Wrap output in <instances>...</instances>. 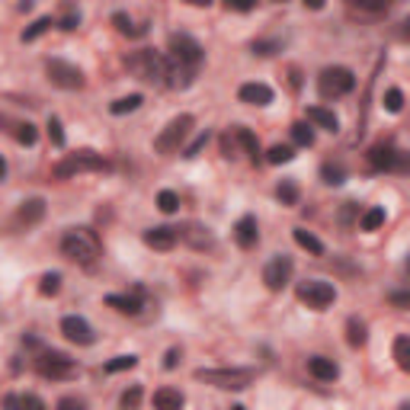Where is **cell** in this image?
I'll use <instances>...</instances> for the list:
<instances>
[{
  "instance_id": "f546056e",
  "label": "cell",
  "mask_w": 410,
  "mask_h": 410,
  "mask_svg": "<svg viewBox=\"0 0 410 410\" xmlns=\"http://www.w3.org/2000/svg\"><path fill=\"white\" fill-rule=\"evenodd\" d=\"M145 99H141V93H132V97H122V99H115L113 106H109V113L113 115H125V113H135L138 106H141Z\"/></svg>"
},
{
  "instance_id": "30bf717a",
  "label": "cell",
  "mask_w": 410,
  "mask_h": 410,
  "mask_svg": "<svg viewBox=\"0 0 410 410\" xmlns=\"http://www.w3.org/2000/svg\"><path fill=\"white\" fill-rule=\"evenodd\" d=\"M170 58L186 64V68H199L205 58L202 45L192 36H170Z\"/></svg>"
},
{
  "instance_id": "9a60e30c",
  "label": "cell",
  "mask_w": 410,
  "mask_h": 410,
  "mask_svg": "<svg viewBox=\"0 0 410 410\" xmlns=\"http://www.w3.org/2000/svg\"><path fill=\"white\" fill-rule=\"evenodd\" d=\"M176 241H186L190 247H196V250H205V247H212L215 237L208 228H202V225H183V228H176Z\"/></svg>"
},
{
  "instance_id": "277c9868",
  "label": "cell",
  "mask_w": 410,
  "mask_h": 410,
  "mask_svg": "<svg viewBox=\"0 0 410 410\" xmlns=\"http://www.w3.org/2000/svg\"><path fill=\"white\" fill-rule=\"evenodd\" d=\"M106 157L97 151H77V154H68V157H61L55 164L52 176L58 180H68V176H77V174H97V170H106Z\"/></svg>"
},
{
  "instance_id": "f35d334b",
  "label": "cell",
  "mask_w": 410,
  "mask_h": 410,
  "mask_svg": "<svg viewBox=\"0 0 410 410\" xmlns=\"http://www.w3.org/2000/svg\"><path fill=\"white\" fill-rule=\"evenodd\" d=\"M292 157H295V151H292L289 145H273V148H269V154H266V160H269V164H289Z\"/></svg>"
},
{
  "instance_id": "ac0fdd59",
  "label": "cell",
  "mask_w": 410,
  "mask_h": 410,
  "mask_svg": "<svg viewBox=\"0 0 410 410\" xmlns=\"http://www.w3.org/2000/svg\"><path fill=\"white\" fill-rule=\"evenodd\" d=\"M237 97H241V103H247V106H269V103H273V90L266 84H243L241 90H237Z\"/></svg>"
},
{
  "instance_id": "ab89813d",
  "label": "cell",
  "mask_w": 410,
  "mask_h": 410,
  "mask_svg": "<svg viewBox=\"0 0 410 410\" xmlns=\"http://www.w3.org/2000/svg\"><path fill=\"white\" fill-rule=\"evenodd\" d=\"M38 292H42V295H58V292H61V273H45V276H42Z\"/></svg>"
},
{
  "instance_id": "7bdbcfd3",
  "label": "cell",
  "mask_w": 410,
  "mask_h": 410,
  "mask_svg": "<svg viewBox=\"0 0 410 410\" xmlns=\"http://www.w3.org/2000/svg\"><path fill=\"white\" fill-rule=\"evenodd\" d=\"M279 42H273V38H257L253 42V55H263V58H269V55H276L279 52Z\"/></svg>"
},
{
  "instance_id": "9c48e42d",
  "label": "cell",
  "mask_w": 410,
  "mask_h": 410,
  "mask_svg": "<svg viewBox=\"0 0 410 410\" xmlns=\"http://www.w3.org/2000/svg\"><path fill=\"white\" fill-rule=\"evenodd\" d=\"M45 74L55 87H61V90H80V87H84V71L77 68V64H71V61L52 58L45 64Z\"/></svg>"
},
{
  "instance_id": "3957f363",
  "label": "cell",
  "mask_w": 410,
  "mask_h": 410,
  "mask_svg": "<svg viewBox=\"0 0 410 410\" xmlns=\"http://www.w3.org/2000/svg\"><path fill=\"white\" fill-rule=\"evenodd\" d=\"M257 379L253 369H196V381H205L221 391H243Z\"/></svg>"
},
{
  "instance_id": "1f68e13d",
  "label": "cell",
  "mask_w": 410,
  "mask_h": 410,
  "mask_svg": "<svg viewBox=\"0 0 410 410\" xmlns=\"http://www.w3.org/2000/svg\"><path fill=\"white\" fill-rule=\"evenodd\" d=\"M276 199H279L282 205H298V186H295V180H282L279 186H276Z\"/></svg>"
},
{
  "instance_id": "b9f144b4",
  "label": "cell",
  "mask_w": 410,
  "mask_h": 410,
  "mask_svg": "<svg viewBox=\"0 0 410 410\" xmlns=\"http://www.w3.org/2000/svg\"><path fill=\"white\" fill-rule=\"evenodd\" d=\"M385 109L388 113H401L404 109V93L397 90V87H391V90L385 93Z\"/></svg>"
},
{
  "instance_id": "9f6ffc18",
  "label": "cell",
  "mask_w": 410,
  "mask_h": 410,
  "mask_svg": "<svg viewBox=\"0 0 410 410\" xmlns=\"http://www.w3.org/2000/svg\"><path fill=\"white\" fill-rule=\"evenodd\" d=\"M7 176V160H3V154H0V180Z\"/></svg>"
},
{
  "instance_id": "4316f807",
  "label": "cell",
  "mask_w": 410,
  "mask_h": 410,
  "mask_svg": "<svg viewBox=\"0 0 410 410\" xmlns=\"http://www.w3.org/2000/svg\"><path fill=\"white\" fill-rule=\"evenodd\" d=\"M395 362L401 372H410V337L407 334H401L395 340Z\"/></svg>"
},
{
  "instance_id": "681fc988",
  "label": "cell",
  "mask_w": 410,
  "mask_h": 410,
  "mask_svg": "<svg viewBox=\"0 0 410 410\" xmlns=\"http://www.w3.org/2000/svg\"><path fill=\"white\" fill-rule=\"evenodd\" d=\"M77 23H80V16H77V13H68V16H64V20H61V29H77Z\"/></svg>"
},
{
  "instance_id": "5b68a950",
  "label": "cell",
  "mask_w": 410,
  "mask_h": 410,
  "mask_svg": "<svg viewBox=\"0 0 410 410\" xmlns=\"http://www.w3.org/2000/svg\"><path fill=\"white\" fill-rule=\"evenodd\" d=\"M192 125H196V119H192L190 113L174 115V119L164 125V132L154 138V151L157 154H176L180 151V145L186 141V135L192 132Z\"/></svg>"
},
{
  "instance_id": "f907efd6",
  "label": "cell",
  "mask_w": 410,
  "mask_h": 410,
  "mask_svg": "<svg viewBox=\"0 0 410 410\" xmlns=\"http://www.w3.org/2000/svg\"><path fill=\"white\" fill-rule=\"evenodd\" d=\"M58 407H84V401L80 397H61Z\"/></svg>"
},
{
  "instance_id": "d6986e66",
  "label": "cell",
  "mask_w": 410,
  "mask_h": 410,
  "mask_svg": "<svg viewBox=\"0 0 410 410\" xmlns=\"http://www.w3.org/2000/svg\"><path fill=\"white\" fill-rule=\"evenodd\" d=\"M45 218V199H26L23 205H20V212H16V225H38V221Z\"/></svg>"
},
{
  "instance_id": "836d02e7",
  "label": "cell",
  "mask_w": 410,
  "mask_h": 410,
  "mask_svg": "<svg viewBox=\"0 0 410 410\" xmlns=\"http://www.w3.org/2000/svg\"><path fill=\"white\" fill-rule=\"evenodd\" d=\"M135 365H138V359H135V356H115V359H109V362L103 365V372H106V375L129 372V369H135Z\"/></svg>"
},
{
  "instance_id": "603a6c76",
  "label": "cell",
  "mask_w": 410,
  "mask_h": 410,
  "mask_svg": "<svg viewBox=\"0 0 410 410\" xmlns=\"http://www.w3.org/2000/svg\"><path fill=\"white\" fill-rule=\"evenodd\" d=\"M183 391H176V388H160V391H154V407L157 410H180L183 407Z\"/></svg>"
},
{
  "instance_id": "4fadbf2b",
  "label": "cell",
  "mask_w": 410,
  "mask_h": 410,
  "mask_svg": "<svg viewBox=\"0 0 410 410\" xmlns=\"http://www.w3.org/2000/svg\"><path fill=\"white\" fill-rule=\"evenodd\" d=\"M61 334L68 337L71 343H77V346H90L97 337H93V327L87 324L84 318H77V314H68V318L61 320Z\"/></svg>"
},
{
  "instance_id": "816d5d0a",
  "label": "cell",
  "mask_w": 410,
  "mask_h": 410,
  "mask_svg": "<svg viewBox=\"0 0 410 410\" xmlns=\"http://www.w3.org/2000/svg\"><path fill=\"white\" fill-rule=\"evenodd\" d=\"M391 302H395L397 308H407V304H410V295H407V292H397V295H391Z\"/></svg>"
},
{
  "instance_id": "ba28073f",
  "label": "cell",
  "mask_w": 410,
  "mask_h": 410,
  "mask_svg": "<svg viewBox=\"0 0 410 410\" xmlns=\"http://www.w3.org/2000/svg\"><path fill=\"white\" fill-rule=\"evenodd\" d=\"M298 302H304L308 308H314V311H324V308H330L337 298V289L330 285V282H320V279H308L302 282L295 289Z\"/></svg>"
},
{
  "instance_id": "cb8c5ba5",
  "label": "cell",
  "mask_w": 410,
  "mask_h": 410,
  "mask_svg": "<svg viewBox=\"0 0 410 410\" xmlns=\"http://www.w3.org/2000/svg\"><path fill=\"white\" fill-rule=\"evenodd\" d=\"M113 26L122 32V36H129V38H138V36H145V32H148V26L145 23H135L129 13H115L113 16Z\"/></svg>"
},
{
  "instance_id": "60d3db41",
  "label": "cell",
  "mask_w": 410,
  "mask_h": 410,
  "mask_svg": "<svg viewBox=\"0 0 410 410\" xmlns=\"http://www.w3.org/2000/svg\"><path fill=\"white\" fill-rule=\"evenodd\" d=\"M320 176H324V183H327V186H340V183L346 180L343 167H334V164H324V167H320Z\"/></svg>"
},
{
  "instance_id": "83f0119b",
  "label": "cell",
  "mask_w": 410,
  "mask_h": 410,
  "mask_svg": "<svg viewBox=\"0 0 410 410\" xmlns=\"http://www.w3.org/2000/svg\"><path fill=\"white\" fill-rule=\"evenodd\" d=\"M234 138H237V145H243V151L250 154L253 160L260 157V141H257V135H253L250 129H241V125H237V129H234Z\"/></svg>"
},
{
  "instance_id": "52a82bcc",
  "label": "cell",
  "mask_w": 410,
  "mask_h": 410,
  "mask_svg": "<svg viewBox=\"0 0 410 410\" xmlns=\"http://www.w3.org/2000/svg\"><path fill=\"white\" fill-rule=\"evenodd\" d=\"M353 87H356V74L350 68H324L318 77V93L324 99L346 97V93H353Z\"/></svg>"
},
{
  "instance_id": "f6af8a7d",
  "label": "cell",
  "mask_w": 410,
  "mask_h": 410,
  "mask_svg": "<svg viewBox=\"0 0 410 410\" xmlns=\"http://www.w3.org/2000/svg\"><path fill=\"white\" fill-rule=\"evenodd\" d=\"M119 404H122V407H138V404H141V388H138V385H132L129 391H122Z\"/></svg>"
},
{
  "instance_id": "4dcf8cb0",
  "label": "cell",
  "mask_w": 410,
  "mask_h": 410,
  "mask_svg": "<svg viewBox=\"0 0 410 410\" xmlns=\"http://www.w3.org/2000/svg\"><path fill=\"white\" fill-rule=\"evenodd\" d=\"M381 225H385V208H379V205H375V208H369V212L359 218V228H362V231H379Z\"/></svg>"
},
{
  "instance_id": "8992f818",
  "label": "cell",
  "mask_w": 410,
  "mask_h": 410,
  "mask_svg": "<svg viewBox=\"0 0 410 410\" xmlns=\"http://www.w3.org/2000/svg\"><path fill=\"white\" fill-rule=\"evenodd\" d=\"M36 369H38L42 379H52V381H64V379H74L77 375V362L68 356V353H58V350L38 353Z\"/></svg>"
},
{
  "instance_id": "f5cc1de1",
  "label": "cell",
  "mask_w": 410,
  "mask_h": 410,
  "mask_svg": "<svg viewBox=\"0 0 410 410\" xmlns=\"http://www.w3.org/2000/svg\"><path fill=\"white\" fill-rule=\"evenodd\" d=\"M176 359H180V350H170L167 359H164V369H176Z\"/></svg>"
},
{
  "instance_id": "bcb514c9",
  "label": "cell",
  "mask_w": 410,
  "mask_h": 410,
  "mask_svg": "<svg viewBox=\"0 0 410 410\" xmlns=\"http://www.w3.org/2000/svg\"><path fill=\"white\" fill-rule=\"evenodd\" d=\"M205 145H208V132H205V135H199V138H196V141H192V145H190V148H186V151H183V157H196V154H199V151H202V148H205Z\"/></svg>"
},
{
  "instance_id": "d590c367",
  "label": "cell",
  "mask_w": 410,
  "mask_h": 410,
  "mask_svg": "<svg viewBox=\"0 0 410 410\" xmlns=\"http://www.w3.org/2000/svg\"><path fill=\"white\" fill-rule=\"evenodd\" d=\"M346 3L362 10V13H385V10L391 7V0H346Z\"/></svg>"
},
{
  "instance_id": "7402d4cb",
  "label": "cell",
  "mask_w": 410,
  "mask_h": 410,
  "mask_svg": "<svg viewBox=\"0 0 410 410\" xmlns=\"http://www.w3.org/2000/svg\"><path fill=\"white\" fill-rule=\"evenodd\" d=\"M106 304L115 308L119 314H129V318L141 314V298L138 295H106Z\"/></svg>"
},
{
  "instance_id": "6da1fadb",
  "label": "cell",
  "mask_w": 410,
  "mask_h": 410,
  "mask_svg": "<svg viewBox=\"0 0 410 410\" xmlns=\"http://www.w3.org/2000/svg\"><path fill=\"white\" fill-rule=\"evenodd\" d=\"M61 253L80 266H90L99 257V237L90 228H68L61 237Z\"/></svg>"
},
{
  "instance_id": "ee69618b",
  "label": "cell",
  "mask_w": 410,
  "mask_h": 410,
  "mask_svg": "<svg viewBox=\"0 0 410 410\" xmlns=\"http://www.w3.org/2000/svg\"><path fill=\"white\" fill-rule=\"evenodd\" d=\"M48 138H52L55 148H64V129H61V119H48Z\"/></svg>"
},
{
  "instance_id": "8d00e7d4",
  "label": "cell",
  "mask_w": 410,
  "mask_h": 410,
  "mask_svg": "<svg viewBox=\"0 0 410 410\" xmlns=\"http://www.w3.org/2000/svg\"><path fill=\"white\" fill-rule=\"evenodd\" d=\"M3 404H7V407H36V410L45 407V401H42V397H36V395H23V397L7 395V397H3Z\"/></svg>"
},
{
  "instance_id": "e0dca14e",
  "label": "cell",
  "mask_w": 410,
  "mask_h": 410,
  "mask_svg": "<svg viewBox=\"0 0 410 410\" xmlns=\"http://www.w3.org/2000/svg\"><path fill=\"white\" fill-rule=\"evenodd\" d=\"M145 243L154 247V250H174L176 247V228H167V225H160V228H148L145 231Z\"/></svg>"
},
{
  "instance_id": "6f0895ef",
  "label": "cell",
  "mask_w": 410,
  "mask_h": 410,
  "mask_svg": "<svg viewBox=\"0 0 410 410\" xmlns=\"http://www.w3.org/2000/svg\"><path fill=\"white\" fill-rule=\"evenodd\" d=\"M279 3H282V0H279Z\"/></svg>"
},
{
  "instance_id": "f1b7e54d",
  "label": "cell",
  "mask_w": 410,
  "mask_h": 410,
  "mask_svg": "<svg viewBox=\"0 0 410 410\" xmlns=\"http://www.w3.org/2000/svg\"><path fill=\"white\" fill-rule=\"evenodd\" d=\"M292 141H295L298 148H311L314 145V125H308V122H295V125H292Z\"/></svg>"
},
{
  "instance_id": "11a10c76",
  "label": "cell",
  "mask_w": 410,
  "mask_h": 410,
  "mask_svg": "<svg viewBox=\"0 0 410 410\" xmlns=\"http://www.w3.org/2000/svg\"><path fill=\"white\" fill-rule=\"evenodd\" d=\"M183 3H190V7H208L212 0H183Z\"/></svg>"
},
{
  "instance_id": "2e32d148",
  "label": "cell",
  "mask_w": 410,
  "mask_h": 410,
  "mask_svg": "<svg viewBox=\"0 0 410 410\" xmlns=\"http://www.w3.org/2000/svg\"><path fill=\"white\" fill-rule=\"evenodd\" d=\"M234 241H237V247H241V250H250V247H257L260 228H257V218H253V215H243V218L234 225Z\"/></svg>"
},
{
  "instance_id": "e575fe53",
  "label": "cell",
  "mask_w": 410,
  "mask_h": 410,
  "mask_svg": "<svg viewBox=\"0 0 410 410\" xmlns=\"http://www.w3.org/2000/svg\"><path fill=\"white\" fill-rule=\"evenodd\" d=\"M157 208H160L164 215H174L176 208H180V196H176L174 190H160V192H157Z\"/></svg>"
},
{
  "instance_id": "c3c4849f",
  "label": "cell",
  "mask_w": 410,
  "mask_h": 410,
  "mask_svg": "<svg viewBox=\"0 0 410 410\" xmlns=\"http://www.w3.org/2000/svg\"><path fill=\"white\" fill-rule=\"evenodd\" d=\"M221 151H225V157H234V154H237V138L234 135L221 138Z\"/></svg>"
},
{
  "instance_id": "8fae6325",
  "label": "cell",
  "mask_w": 410,
  "mask_h": 410,
  "mask_svg": "<svg viewBox=\"0 0 410 410\" xmlns=\"http://www.w3.org/2000/svg\"><path fill=\"white\" fill-rule=\"evenodd\" d=\"M292 260L289 257H273L269 263L263 266V282H266V289L269 292H282L285 285L292 282Z\"/></svg>"
},
{
  "instance_id": "d6a6232c",
  "label": "cell",
  "mask_w": 410,
  "mask_h": 410,
  "mask_svg": "<svg viewBox=\"0 0 410 410\" xmlns=\"http://www.w3.org/2000/svg\"><path fill=\"white\" fill-rule=\"evenodd\" d=\"M52 26H55V23H52V16H38L36 23L29 26V29H23V42H36V38H38V36H45Z\"/></svg>"
},
{
  "instance_id": "7a4b0ae2",
  "label": "cell",
  "mask_w": 410,
  "mask_h": 410,
  "mask_svg": "<svg viewBox=\"0 0 410 410\" xmlns=\"http://www.w3.org/2000/svg\"><path fill=\"white\" fill-rule=\"evenodd\" d=\"M125 68L138 80H145V84H164V77H167V58L160 52H154V48H138V52L125 55Z\"/></svg>"
},
{
  "instance_id": "7c38bea8",
  "label": "cell",
  "mask_w": 410,
  "mask_h": 410,
  "mask_svg": "<svg viewBox=\"0 0 410 410\" xmlns=\"http://www.w3.org/2000/svg\"><path fill=\"white\" fill-rule=\"evenodd\" d=\"M369 164L375 170H407V154L397 151L395 145H375L369 151Z\"/></svg>"
},
{
  "instance_id": "7dc6e473",
  "label": "cell",
  "mask_w": 410,
  "mask_h": 410,
  "mask_svg": "<svg viewBox=\"0 0 410 410\" xmlns=\"http://www.w3.org/2000/svg\"><path fill=\"white\" fill-rule=\"evenodd\" d=\"M225 7H228V10H237V13H247V10L257 7V0H225Z\"/></svg>"
},
{
  "instance_id": "d4e9b609",
  "label": "cell",
  "mask_w": 410,
  "mask_h": 410,
  "mask_svg": "<svg viewBox=\"0 0 410 410\" xmlns=\"http://www.w3.org/2000/svg\"><path fill=\"white\" fill-rule=\"evenodd\" d=\"M365 340H369V327H365V320H359V318L346 320V343H350L353 350L365 346Z\"/></svg>"
},
{
  "instance_id": "484cf974",
  "label": "cell",
  "mask_w": 410,
  "mask_h": 410,
  "mask_svg": "<svg viewBox=\"0 0 410 410\" xmlns=\"http://www.w3.org/2000/svg\"><path fill=\"white\" fill-rule=\"evenodd\" d=\"M295 243L302 247V250L311 253V257H320V253H324V243H320L311 231H304V228H295Z\"/></svg>"
},
{
  "instance_id": "44dd1931",
  "label": "cell",
  "mask_w": 410,
  "mask_h": 410,
  "mask_svg": "<svg viewBox=\"0 0 410 410\" xmlns=\"http://www.w3.org/2000/svg\"><path fill=\"white\" fill-rule=\"evenodd\" d=\"M308 122L311 125H318V129H324V132H340V119H337L330 109H324V106H308Z\"/></svg>"
},
{
  "instance_id": "5bb4252c",
  "label": "cell",
  "mask_w": 410,
  "mask_h": 410,
  "mask_svg": "<svg viewBox=\"0 0 410 410\" xmlns=\"http://www.w3.org/2000/svg\"><path fill=\"white\" fill-rule=\"evenodd\" d=\"M192 77H196V68H186V64H180V61L167 58V77H164V87H170V90H186V87L192 84Z\"/></svg>"
},
{
  "instance_id": "ffe728a7",
  "label": "cell",
  "mask_w": 410,
  "mask_h": 410,
  "mask_svg": "<svg viewBox=\"0 0 410 410\" xmlns=\"http://www.w3.org/2000/svg\"><path fill=\"white\" fill-rule=\"evenodd\" d=\"M308 372H311L318 381H334L337 375H340V365H337L334 359H327V356H311L308 359Z\"/></svg>"
},
{
  "instance_id": "db71d44e",
  "label": "cell",
  "mask_w": 410,
  "mask_h": 410,
  "mask_svg": "<svg viewBox=\"0 0 410 410\" xmlns=\"http://www.w3.org/2000/svg\"><path fill=\"white\" fill-rule=\"evenodd\" d=\"M324 3L327 0H304V7L308 10H324Z\"/></svg>"
},
{
  "instance_id": "74e56055",
  "label": "cell",
  "mask_w": 410,
  "mask_h": 410,
  "mask_svg": "<svg viewBox=\"0 0 410 410\" xmlns=\"http://www.w3.org/2000/svg\"><path fill=\"white\" fill-rule=\"evenodd\" d=\"M13 135H16V141H20V145H36V141H38V132H36V125H32V122H20Z\"/></svg>"
}]
</instances>
